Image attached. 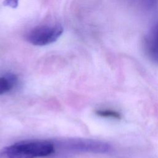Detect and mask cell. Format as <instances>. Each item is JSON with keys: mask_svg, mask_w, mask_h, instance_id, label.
Wrapping results in <instances>:
<instances>
[{"mask_svg": "<svg viewBox=\"0 0 158 158\" xmlns=\"http://www.w3.org/2000/svg\"><path fill=\"white\" fill-rule=\"evenodd\" d=\"M144 44L148 57L153 62L158 63V19L149 31Z\"/></svg>", "mask_w": 158, "mask_h": 158, "instance_id": "cell-4", "label": "cell"}, {"mask_svg": "<svg viewBox=\"0 0 158 158\" xmlns=\"http://www.w3.org/2000/svg\"><path fill=\"white\" fill-rule=\"evenodd\" d=\"M69 151L89 152L94 154H105L110 152L112 146L107 142L89 139H77L67 141L65 143Z\"/></svg>", "mask_w": 158, "mask_h": 158, "instance_id": "cell-3", "label": "cell"}, {"mask_svg": "<svg viewBox=\"0 0 158 158\" xmlns=\"http://www.w3.org/2000/svg\"><path fill=\"white\" fill-rule=\"evenodd\" d=\"M63 32L64 28L60 24L43 25L31 29L26 35V40L33 45L43 46L56 42Z\"/></svg>", "mask_w": 158, "mask_h": 158, "instance_id": "cell-2", "label": "cell"}, {"mask_svg": "<svg viewBox=\"0 0 158 158\" xmlns=\"http://www.w3.org/2000/svg\"><path fill=\"white\" fill-rule=\"evenodd\" d=\"M19 1V0H4L3 4L5 6L15 9L18 6Z\"/></svg>", "mask_w": 158, "mask_h": 158, "instance_id": "cell-7", "label": "cell"}, {"mask_svg": "<svg viewBox=\"0 0 158 158\" xmlns=\"http://www.w3.org/2000/svg\"><path fill=\"white\" fill-rule=\"evenodd\" d=\"M144 6L148 9H152L158 4V0H143Z\"/></svg>", "mask_w": 158, "mask_h": 158, "instance_id": "cell-8", "label": "cell"}, {"mask_svg": "<svg viewBox=\"0 0 158 158\" xmlns=\"http://www.w3.org/2000/svg\"><path fill=\"white\" fill-rule=\"evenodd\" d=\"M96 114L101 117L116 120H119L122 117V115L119 112L110 109H101L96 110Z\"/></svg>", "mask_w": 158, "mask_h": 158, "instance_id": "cell-6", "label": "cell"}, {"mask_svg": "<svg viewBox=\"0 0 158 158\" xmlns=\"http://www.w3.org/2000/svg\"><path fill=\"white\" fill-rule=\"evenodd\" d=\"M55 146L47 140L33 139L22 141L7 147L0 151V158H38L53 154Z\"/></svg>", "mask_w": 158, "mask_h": 158, "instance_id": "cell-1", "label": "cell"}, {"mask_svg": "<svg viewBox=\"0 0 158 158\" xmlns=\"http://www.w3.org/2000/svg\"><path fill=\"white\" fill-rule=\"evenodd\" d=\"M18 78L14 74H6L0 76V95L10 91L17 85Z\"/></svg>", "mask_w": 158, "mask_h": 158, "instance_id": "cell-5", "label": "cell"}]
</instances>
